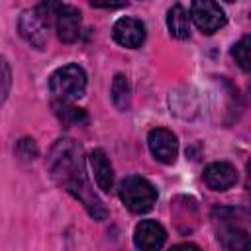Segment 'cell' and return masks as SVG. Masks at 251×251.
I'll use <instances>...</instances> for the list:
<instances>
[{"label": "cell", "instance_id": "cell-1", "mask_svg": "<svg viewBox=\"0 0 251 251\" xmlns=\"http://www.w3.org/2000/svg\"><path fill=\"white\" fill-rule=\"evenodd\" d=\"M47 169L51 178L73 194L94 220H104L108 210L104 202L94 194L84 171V153L82 147L73 139H57L47 157Z\"/></svg>", "mask_w": 251, "mask_h": 251}, {"label": "cell", "instance_id": "cell-2", "mask_svg": "<svg viewBox=\"0 0 251 251\" xmlns=\"http://www.w3.org/2000/svg\"><path fill=\"white\" fill-rule=\"evenodd\" d=\"M120 198L127 210L135 214H143L149 212L157 202V190L147 178L131 175L120 182Z\"/></svg>", "mask_w": 251, "mask_h": 251}, {"label": "cell", "instance_id": "cell-3", "mask_svg": "<svg viewBox=\"0 0 251 251\" xmlns=\"http://www.w3.org/2000/svg\"><path fill=\"white\" fill-rule=\"evenodd\" d=\"M49 90L63 100H76L84 96L86 90V73L82 67L71 63L59 67L49 76Z\"/></svg>", "mask_w": 251, "mask_h": 251}, {"label": "cell", "instance_id": "cell-4", "mask_svg": "<svg viewBox=\"0 0 251 251\" xmlns=\"http://www.w3.org/2000/svg\"><path fill=\"white\" fill-rule=\"evenodd\" d=\"M214 226L218 241L226 249H239L247 245V229L235 224V210L218 208L214 210Z\"/></svg>", "mask_w": 251, "mask_h": 251}, {"label": "cell", "instance_id": "cell-5", "mask_svg": "<svg viewBox=\"0 0 251 251\" xmlns=\"http://www.w3.org/2000/svg\"><path fill=\"white\" fill-rule=\"evenodd\" d=\"M190 16L202 33H214L226 25V14L216 0H192Z\"/></svg>", "mask_w": 251, "mask_h": 251}, {"label": "cell", "instance_id": "cell-6", "mask_svg": "<svg viewBox=\"0 0 251 251\" xmlns=\"http://www.w3.org/2000/svg\"><path fill=\"white\" fill-rule=\"evenodd\" d=\"M53 24H55L57 35H59V39L63 43H73V41L78 39L82 20H80V12L75 6H69V4L61 2L57 6V10H55Z\"/></svg>", "mask_w": 251, "mask_h": 251}, {"label": "cell", "instance_id": "cell-7", "mask_svg": "<svg viewBox=\"0 0 251 251\" xmlns=\"http://www.w3.org/2000/svg\"><path fill=\"white\" fill-rule=\"evenodd\" d=\"M47 27L49 24L45 22V18L39 14V10H29V12H24L20 22H18V29H20V35L35 49H43L45 47V41H47Z\"/></svg>", "mask_w": 251, "mask_h": 251}, {"label": "cell", "instance_id": "cell-8", "mask_svg": "<svg viewBox=\"0 0 251 251\" xmlns=\"http://www.w3.org/2000/svg\"><path fill=\"white\" fill-rule=\"evenodd\" d=\"M147 143H149V149L157 161H161L165 165L175 163L176 153H178V141H176V135L173 131H169L165 127H155L149 131Z\"/></svg>", "mask_w": 251, "mask_h": 251}, {"label": "cell", "instance_id": "cell-9", "mask_svg": "<svg viewBox=\"0 0 251 251\" xmlns=\"http://www.w3.org/2000/svg\"><path fill=\"white\" fill-rule=\"evenodd\" d=\"M112 35L122 47L137 49L145 41V25L135 18H120L112 27Z\"/></svg>", "mask_w": 251, "mask_h": 251}, {"label": "cell", "instance_id": "cell-10", "mask_svg": "<svg viewBox=\"0 0 251 251\" xmlns=\"http://www.w3.org/2000/svg\"><path fill=\"white\" fill-rule=\"evenodd\" d=\"M165 239H167V233H165L163 226L157 224L155 220H143L135 226L133 243L137 249H145V251L159 249V247H163Z\"/></svg>", "mask_w": 251, "mask_h": 251}, {"label": "cell", "instance_id": "cell-11", "mask_svg": "<svg viewBox=\"0 0 251 251\" xmlns=\"http://www.w3.org/2000/svg\"><path fill=\"white\" fill-rule=\"evenodd\" d=\"M204 182L212 190H227L237 182V173L229 163H212L204 171Z\"/></svg>", "mask_w": 251, "mask_h": 251}, {"label": "cell", "instance_id": "cell-12", "mask_svg": "<svg viewBox=\"0 0 251 251\" xmlns=\"http://www.w3.org/2000/svg\"><path fill=\"white\" fill-rule=\"evenodd\" d=\"M88 161H90V167H92L98 188H102L104 192H110L114 188V171H112V165H110L106 153L102 149H94L90 153Z\"/></svg>", "mask_w": 251, "mask_h": 251}, {"label": "cell", "instance_id": "cell-13", "mask_svg": "<svg viewBox=\"0 0 251 251\" xmlns=\"http://www.w3.org/2000/svg\"><path fill=\"white\" fill-rule=\"evenodd\" d=\"M53 110L57 114V118L67 124V126H86L88 124V114L82 110V108H76L73 106L69 100H63V98H57L53 102Z\"/></svg>", "mask_w": 251, "mask_h": 251}, {"label": "cell", "instance_id": "cell-14", "mask_svg": "<svg viewBox=\"0 0 251 251\" xmlns=\"http://www.w3.org/2000/svg\"><path fill=\"white\" fill-rule=\"evenodd\" d=\"M167 27L175 39H186L190 35V20L180 4H175L167 14Z\"/></svg>", "mask_w": 251, "mask_h": 251}, {"label": "cell", "instance_id": "cell-15", "mask_svg": "<svg viewBox=\"0 0 251 251\" xmlns=\"http://www.w3.org/2000/svg\"><path fill=\"white\" fill-rule=\"evenodd\" d=\"M129 82L126 75H116L112 82V102L118 110L126 112L129 108Z\"/></svg>", "mask_w": 251, "mask_h": 251}, {"label": "cell", "instance_id": "cell-16", "mask_svg": "<svg viewBox=\"0 0 251 251\" xmlns=\"http://www.w3.org/2000/svg\"><path fill=\"white\" fill-rule=\"evenodd\" d=\"M249 47H251V37H249V35H243V37L233 45V49H231V55H233L235 63H237L245 73H249V69H251Z\"/></svg>", "mask_w": 251, "mask_h": 251}, {"label": "cell", "instance_id": "cell-17", "mask_svg": "<svg viewBox=\"0 0 251 251\" xmlns=\"http://www.w3.org/2000/svg\"><path fill=\"white\" fill-rule=\"evenodd\" d=\"M10 84H12V71L10 65L4 57H0V106L4 104L8 92H10Z\"/></svg>", "mask_w": 251, "mask_h": 251}, {"label": "cell", "instance_id": "cell-18", "mask_svg": "<svg viewBox=\"0 0 251 251\" xmlns=\"http://www.w3.org/2000/svg\"><path fill=\"white\" fill-rule=\"evenodd\" d=\"M16 155H18L20 159H24V161L35 159V157H37V147H35L33 139H29V137L20 139L18 145H16Z\"/></svg>", "mask_w": 251, "mask_h": 251}, {"label": "cell", "instance_id": "cell-19", "mask_svg": "<svg viewBox=\"0 0 251 251\" xmlns=\"http://www.w3.org/2000/svg\"><path fill=\"white\" fill-rule=\"evenodd\" d=\"M94 8H110V10H114V8H122V6H126L127 4V0H88Z\"/></svg>", "mask_w": 251, "mask_h": 251}, {"label": "cell", "instance_id": "cell-20", "mask_svg": "<svg viewBox=\"0 0 251 251\" xmlns=\"http://www.w3.org/2000/svg\"><path fill=\"white\" fill-rule=\"evenodd\" d=\"M226 2H235V0H226Z\"/></svg>", "mask_w": 251, "mask_h": 251}]
</instances>
